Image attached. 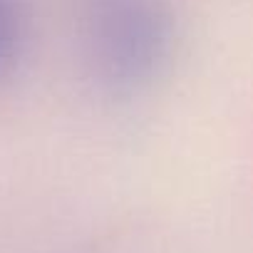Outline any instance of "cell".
Segmentation results:
<instances>
[{
	"label": "cell",
	"mask_w": 253,
	"mask_h": 253,
	"mask_svg": "<svg viewBox=\"0 0 253 253\" xmlns=\"http://www.w3.org/2000/svg\"><path fill=\"white\" fill-rule=\"evenodd\" d=\"M92 20L107 80L137 84L157 70L167 52L169 25L154 0H99Z\"/></svg>",
	"instance_id": "cell-1"
},
{
	"label": "cell",
	"mask_w": 253,
	"mask_h": 253,
	"mask_svg": "<svg viewBox=\"0 0 253 253\" xmlns=\"http://www.w3.org/2000/svg\"><path fill=\"white\" fill-rule=\"evenodd\" d=\"M23 23L15 0H0V80L10 75L20 57Z\"/></svg>",
	"instance_id": "cell-2"
}]
</instances>
